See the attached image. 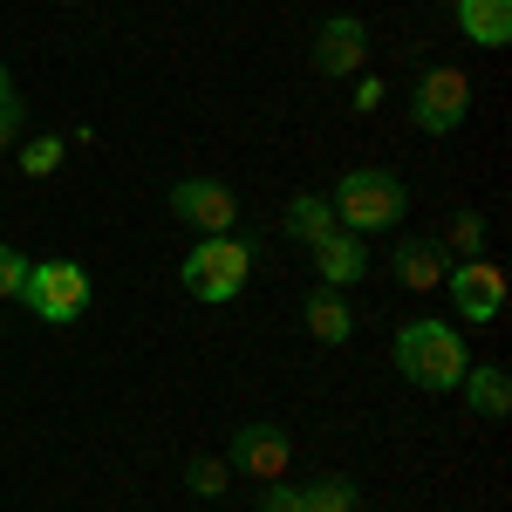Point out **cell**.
<instances>
[{
  "label": "cell",
  "instance_id": "6da1fadb",
  "mask_svg": "<svg viewBox=\"0 0 512 512\" xmlns=\"http://www.w3.org/2000/svg\"><path fill=\"white\" fill-rule=\"evenodd\" d=\"M396 369H403V383L444 396V390L465 383L472 355H465V335H458L451 321H403V328H396Z\"/></svg>",
  "mask_w": 512,
  "mask_h": 512
},
{
  "label": "cell",
  "instance_id": "7a4b0ae2",
  "mask_svg": "<svg viewBox=\"0 0 512 512\" xmlns=\"http://www.w3.org/2000/svg\"><path fill=\"white\" fill-rule=\"evenodd\" d=\"M328 205H335V226L369 239V233H383V226H396L410 212V192H403L396 171H342V185L328 192Z\"/></svg>",
  "mask_w": 512,
  "mask_h": 512
},
{
  "label": "cell",
  "instance_id": "3957f363",
  "mask_svg": "<svg viewBox=\"0 0 512 512\" xmlns=\"http://www.w3.org/2000/svg\"><path fill=\"white\" fill-rule=\"evenodd\" d=\"M253 239H233V233H212L192 246V260L178 267V280H185V294H198V301H212V308H226V301H239V287H246V274H253Z\"/></svg>",
  "mask_w": 512,
  "mask_h": 512
},
{
  "label": "cell",
  "instance_id": "277c9868",
  "mask_svg": "<svg viewBox=\"0 0 512 512\" xmlns=\"http://www.w3.org/2000/svg\"><path fill=\"white\" fill-rule=\"evenodd\" d=\"M21 308H35L41 321L69 328L89 308V274L76 260H28V287H21Z\"/></svg>",
  "mask_w": 512,
  "mask_h": 512
},
{
  "label": "cell",
  "instance_id": "5b68a950",
  "mask_svg": "<svg viewBox=\"0 0 512 512\" xmlns=\"http://www.w3.org/2000/svg\"><path fill=\"white\" fill-rule=\"evenodd\" d=\"M171 219L192 226L198 239L233 233V226H239V198H233L226 178H178V185H171Z\"/></svg>",
  "mask_w": 512,
  "mask_h": 512
},
{
  "label": "cell",
  "instance_id": "8992f818",
  "mask_svg": "<svg viewBox=\"0 0 512 512\" xmlns=\"http://www.w3.org/2000/svg\"><path fill=\"white\" fill-rule=\"evenodd\" d=\"M465 117H472V82L458 76V69H431V76L417 82V96H410V123H417L424 137H451Z\"/></svg>",
  "mask_w": 512,
  "mask_h": 512
},
{
  "label": "cell",
  "instance_id": "52a82bcc",
  "mask_svg": "<svg viewBox=\"0 0 512 512\" xmlns=\"http://www.w3.org/2000/svg\"><path fill=\"white\" fill-rule=\"evenodd\" d=\"M444 287H451V308L472 321V328L506 315V274H499L485 253H478V260H451V267H444Z\"/></svg>",
  "mask_w": 512,
  "mask_h": 512
},
{
  "label": "cell",
  "instance_id": "ba28073f",
  "mask_svg": "<svg viewBox=\"0 0 512 512\" xmlns=\"http://www.w3.org/2000/svg\"><path fill=\"white\" fill-rule=\"evenodd\" d=\"M226 465H233V472H246V478H267V485H274V478H287V465H294V444H287V431H280V424H239Z\"/></svg>",
  "mask_w": 512,
  "mask_h": 512
},
{
  "label": "cell",
  "instance_id": "9c48e42d",
  "mask_svg": "<svg viewBox=\"0 0 512 512\" xmlns=\"http://www.w3.org/2000/svg\"><path fill=\"white\" fill-rule=\"evenodd\" d=\"M315 69L321 76H362V62H369V28L355 21V14H328L315 28Z\"/></svg>",
  "mask_w": 512,
  "mask_h": 512
},
{
  "label": "cell",
  "instance_id": "30bf717a",
  "mask_svg": "<svg viewBox=\"0 0 512 512\" xmlns=\"http://www.w3.org/2000/svg\"><path fill=\"white\" fill-rule=\"evenodd\" d=\"M458 14V35L478 48H506L512 41V0H451Z\"/></svg>",
  "mask_w": 512,
  "mask_h": 512
},
{
  "label": "cell",
  "instance_id": "8fae6325",
  "mask_svg": "<svg viewBox=\"0 0 512 512\" xmlns=\"http://www.w3.org/2000/svg\"><path fill=\"white\" fill-rule=\"evenodd\" d=\"M458 390H465V403H472V417H485V424H506V410H512V376L499 369V362H472Z\"/></svg>",
  "mask_w": 512,
  "mask_h": 512
},
{
  "label": "cell",
  "instance_id": "7c38bea8",
  "mask_svg": "<svg viewBox=\"0 0 512 512\" xmlns=\"http://www.w3.org/2000/svg\"><path fill=\"white\" fill-rule=\"evenodd\" d=\"M315 267L328 287H349V280H362V267H369V246H362V233H349V226H335L328 239H315Z\"/></svg>",
  "mask_w": 512,
  "mask_h": 512
},
{
  "label": "cell",
  "instance_id": "4fadbf2b",
  "mask_svg": "<svg viewBox=\"0 0 512 512\" xmlns=\"http://www.w3.org/2000/svg\"><path fill=\"white\" fill-rule=\"evenodd\" d=\"M390 274H396V287H410V294H431V287H444V246H437V239H403Z\"/></svg>",
  "mask_w": 512,
  "mask_h": 512
},
{
  "label": "cell",
  "instance_id": "5bb4252c",
  "mask_svg": "<svg viewBox=\"0 0 512 512\" xmlns=\"http://www.w3.org/2000/svg\"><path fill=\"white\" fill-rule=\"evenodd\" d=\"M308 335H315V342H328V349H342V342L355 335V315H349V301H342L335 287L308 294Z\"/></svg>",
  "mask_w": 512,
  "mask_h": 512
},
{
  "label": "cell",
  "instance_id": "9a60e30c",
  "mask_svg": "<svg viewBox=\"0 0 512 512\" xmlns=\"http://www.w3.org/2000/svg\"><path fill=\"white\" fill-rule=\"evenodd\" d=\"M280 226H287V239L315 246V239H328V233H335V205H328L321 192H301L294 205H287V219H280Z\"/></svg>",
  "mask_w": 512,
  "mask_h": 512
},
{
  "label": "cell",
  "instance_id": "2e32d148",
  "mask_svg": "<svg viewBox=\"0 0 512 512\" xmlns=\"http://www.w3.org/2000/svg\"><path fill=\"white\" fill-rule=\"evenodd\" d=\"M69 158V137H28V144H14V164L28 171V178H55Z\"/></svg>",
  "mask_w": 512,
  "mask_h": 512
},
{
  "label": "cell",
  "instance_id": "e0dca14e",
  "mask_svg": "<svg viewBox=\"0 0 512 512\" xmlns=\"http://www.w3.org/2000/svg\"><path fill=\"white\" fill-rule=\"evenodd\" d=\"M437 246H444V260H451V253H458V260H478V253H485V219H478V212H458Z\"/></svg>",
  "mask_w": 512,
  "mask_h": 512
},
{
  "label": "cell",
  "instance_id": "ac0fdd59",
  "mask_svg": "<svg viewBox=\"0 0 512 512\" xmlns=\"http://www.w3.org/2000/svg\"><path fill=\"white\" fill-rule=\"evenodd\" d=\"M301 506L308 512H355V485L349 478H315V485L301 492Z\"/></svg>",
  "mask_w": 512,
  "mask_h": 512
},
{
  "label": "cell",
  "instance_id": "d6986e66",
  "mask_svg": "<svg viewBox=\"0 0 512 512\" xmlns=\"http://www.w3.org/2000/svg\"><path fill=\"white\" fill-rule=\"evenodd\" d=\"M185 485H192L198 499H219V492L233 485V465H226V458H192V465H185Z\"/></svg>",
  "mask_w": 512,
  "mask_h": 512
},
{
  "label": "cell",
  "instance_id": "ffe728a7",
  "mask_svg": "<svg viewBox=\"0 0 512 512\" xmlns=\"http://www.w3.org/2000/svg\"><path fill=\"white\" fill-rule=\"evenodd\" d=\"M21 287H28V253L0 246V301H21Z\"/></svg>",
  "mask_w": 512,
  "mask_h": 512
},
{
  "label": "cell",
  "instance_id": "44dd1931",
  "mask_svg": "<svg viewBox=\"0 0 512 512\" xmlns=\"http://www.w3.org/2000/svg\"><path fill=\"white\" fill-rule=\"evenodd\" d=\"M260 512H308V506H301V485H287V478H274V485L260 492Z\"/></svg>",
  "mask_w": 512,
  "mask_h": 512
},
{
  "label": "cell",
  "instance_id": "7402d4cb",
  "mask_svg": "<svg viewBox=\"0 0 512 512\" xmlns=\"http://www.w3.org/2000/svg\"><path fill=\"white\" fill-rule=\"evenodd\" d=\"M14 144H21V103L7 96L0 103V151H14Z\"/></svg>",
  "mask_w": 512,
  "mask_h": 512
},
{
  "label": "cell",
  "instance_id": "603a6c76",
  "mask_svg": "<svg viewBox=\"0 0 512 512\" xmlns=\"http://www.w3.org/2000/svg\"><path fill=\"white\" fill-rule=\"evenodd\" d=\"M376 103H383V82H376V76H362V82H355V117H369Z\"/></svg>",
  "mask_w": 512,
  "mask_h": 512
},
{
  "label": "cell",
  "instance_id": "cb8c5ba5",
  "mask_svg": "<svg viewBox=\"0 0 512 512\" xmlns=\"http://www.w3.org/2000/svg\"><path fill=\"white\" fill-rule=\"evenodd\" d=\"M0 103H7V69H0Z\"/></svg>",
  "mask_w": 512,
  "mask_h": 512
},
{
  "label": "cell",
  "instance_id": "d4e9b609",
  "mask_svg": "<svg viewBox=\"0 0 512 512\" xmlns=\"http://www.w3.org/2000/svg\"><path fill=\"white\" fill-rule=\"evenodd\" d=\"M62 7H82V0H62Z\"/></svg>",
  "mask_w": 512,
  "mask_h": 512
}]
</instances>
